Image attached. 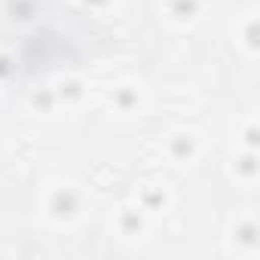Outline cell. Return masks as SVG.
I'll return each mask as SVG.
<instances>
[{"label": "cell", "instance_id": "obj_1", "mask_svg": "<svg viewBox=\"0 0 260 260\" xmlns=\"http://www.w3.org/2000/svg\"><path fill=\"white\" fill-rule=\"evenodd\" d=\"M89 43L92 22H86L83 13L71 10L61 0H28L13 16V34L7 40L4 64L19 74V68L40 46L25 80H46L71 64H80L89 55Z\"/></svg>", "mask_w": 260, "mask_h": 260}]
</instances>
